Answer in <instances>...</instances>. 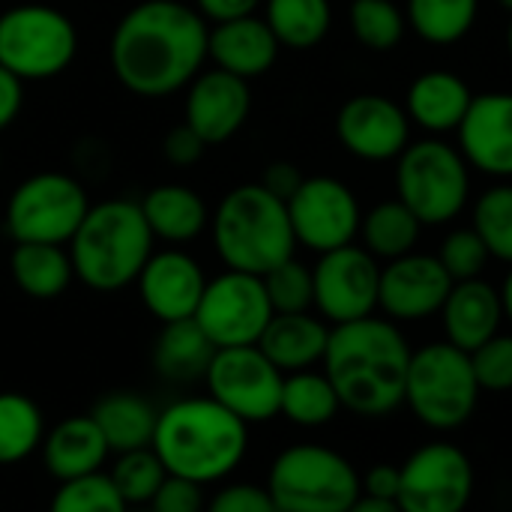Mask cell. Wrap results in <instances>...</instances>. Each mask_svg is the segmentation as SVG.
I'll return each mask as SVG.
<instances>
[{
  "label": "cell",
  "instance_id": "1",
  "mask_svg": "<svg viewBox=\"0 0 512 512\" xmlns=\"http://www.w3.org/2000/svg\"><path fill=\"white\" fill-rule=\"evenodd\" d=\"M210 27L180 0H144L114 27L108 60L114 78L135 96H171L201 72Z\"/></svg>",
  "mask_w": 512,
  "mask_h": 512
},
{
  "label": "cell",
  "instance_id": "2",
  "mask_svg": "<svg viewBox=\"0 0 512 512\" xmlns=\"http://www.w3.org/2000/svg\"><path fill=\"white\" fill-rule=\"evenodd\" d=\"M411 345L390 318H360L330 327L324 375L345 411L387 417L405 405Z\"/></svg>",
  "mask_w": 512,
  "mask_h": 512
},
{
  "label": "cell",
  "instance_id": "3",
  "mask_svg": "<svg viewBox=\"0 0 512 512\" xmlns=\"http://www.w3.org/2000/svg\"><path fill=\"white\" fill-rule=\"evenodd\" d=\"M153 453L168 474L198 486L231 477L249 450V426L210 396L168 405L156 417Z\"/></svg>",
  "mask_w": 512,
  "mask_h": 512
},
{
  "label": "cell",
  "instance_id": "4",
  "mask_svg": "<svg viewBox=\"0 0 512 512\" xmlns=\"http://www.w3.org/2000/svg\"><path fill=\"white\" fill-rule=\"evenodd\" d=\"M153 234L141 213V204L114 198L87 210L75 237L69 240V258L75 279L87 288L111 294L138 279L153 255Z\"/></svg>",
  "mask_w": 512,
  "mask_h": 512
},
{
  "label": "cell",
  "instance_id": "5",
  "mask_svg": "<svg viewBox=\"0 0 512 512\" xmlns=\"http://www.w3.org/2000/svg\"><path fill=\"white\" fill-rule=\"evenodd\" d=\"M213 243L228 270L264 276L276 264L294 258L297 237L288 204L261 183L231 189L213 216Z\"/></svg>",
  "mask_w": 512,
  "mask_h": 512
},
{
  "label": "cell",
  "instance_id": "6",
  "mask_svg": "<svg viewBox=\"0 0 512 512\" xmlns=\"http://www.w3.org/2000/svg\"><path fill=\"white\" fill-rule=\"evenodd\" d=\"M480 393L471 354L447 339L429 342L411 354L405 405L423 426L435 432H456L468 426L480 405Z\"/></svg>",
  "mask_w": 512,
  "mask_h": 512
},
{
  "label": "cell",
  "instance_id": "7",
  "mask_svg": "<svg viewBox=\"0 0 512 512\" xmlns=\"http://www.w3.org/2000/svg\"><path fill=\"white\" fill-rule=\"evenodd\" d=\"M267 492L279 512H348L363 495L357 468L321 444L282 450L270 465Z\"/></svg>",
  "mask_w": 512,
  "mask_h": 512
},
{
  "label": "cell",
  "instance_id": "8",
  "mask_svg": "<svg viewBox=\"0 0 512 512\" xmlns=\"http://www.w3.org/2000/svg\"><path fill=\"white\" fill-rule=\"evenodd\" d=\"M399 201L420 219V225L453 222L471 192L468 162L462 150L438 138L408 144L396 168Z\"/></svg>",
  "mask_w": 512,
  "mask_h": 512
},
{
  "label": "cell",
  "instance_id": "9",
  "mask_svg": "<svg viewBox=\"0 0 512 512\" xmlns=\"http://www.w3.org/2000/svg\"><path fill=\"white\" fill-rule=\"evenodd\" d=\"M78 54L72 18L45 3H21L0 12V66L21 81L60 75Z\"/></svg>",
  "mask_w": 512,
  "mask_h": 512
},
{
  "label": "cell",
  "instance_id": "10",
  "mask_svg": "<svg viewBox=\"0 0 512 512\" xmlns=\"http://www.w3.org/2000/svg\"><path fill=\"white\" fill-rule=\"evenodd\" d=\"M90 201L78 180L60 171H42L15 186L6 204V231L15 243H51L66 246Z\"/></svg>",
  "mask_w": 512,
  "mask_h": 512
},
{
  "label": "cell",
  "instance_id": "11",
  "mask_svg": "<svg viewBox=\"0 0 512 512\" xmlns=\"http://www.w3.org/2000/svg\"><path fill=\"white\" fill-rule=\"evenodd\" d=\"M399 510L402 512H465L474 501V462L447 441H432L414 450L402 465Z\"/></svg>",
  "mask_w": 512,
  "mask_h": 512
},
{
  "label": "cell",
  "instance_id": "12",
  "mask_svg": "<svg viewBox=\"0 0 512 512\" xmlns=\"http://www.w3.org/2000/svg\"><path fill=\"white\" fill-rule=\"evenodd\" d=\"M270 318L273 306L264 279L240 270H225L222 276L210 279L195 309L198 327L216 348L258 345Z\"/></svg>",
  "mask_w": 512,
  "mask_h": 512
},
{
  "label": "cell",
  "instance_id": "13",
  "mask_svg": "<svg viewBox=\"0 0 512 512\" xmlns=\"http://www.w3.org/2000/svg\"><path fill=\"white\" fill-rule=\"evenodd\" d=\"M204 384L210 399L252 426L279 414L285 375L264 357L258 345H243L219 348L204 375Z\"/></svg>",
  "mask_w": 512,
  "mask_h": 512
},
{
  "label": "cell",
  "instance_id": "14",
  "mask_svg": "<svg viewBox=\"0 0 512 512\" xmlns=\"http://www.w3.org/2000/svg\"><path fill=\"white\" fill-rule=\"evenodd\" d=\"M312 282L315 309L333 327L369 318L378 309L381 264L363 246L348 243L333 252H324L312 267Z\"/></svg>",
  "mask_w": 512,
  "mask_h": 512
},
{
  "label": "cell",
  "instance_id": "15",
  "mask_svg": "<svg viewBox=\"0 0 512 512\" xmlns=\"http://www.w3.org/2000/svg\"><path fill=\"white\" fill-rule=\"evenodd\" d=\"M288 219L300 246L324 255L360 234V201L336 177H306L288 198Z\"/></svg>",
  "mask_w": 512,
  "mask_h": 512
},
{
  "label": "cell",
  "instance_id": "16",
  "mask_svg": "<svg viewBox=\"0 0 512 512\" xmlns=\"http://www.w3.org/2000/svg\"><path fill=\"white\" fill-rule=\"evenodd\" d=\"M336 135L348 153L366 162H390L411 144V117L381 93H360L336 114Z\"/></svg>",
  "mask_w": 512,
  "mask_h": 512
},
{
  "label": "cell",
  "instance_id": "17",
  "mask_svg": "<svg viewBox=\"0 0 512 512\" xmlns=\"http://www.w3.org/2000/svg\"><path fill=\"white\" fill-rule=\"evenodd\" d=\"M450 288L453 279L438 255L408 252L381 267L378 309L390 321H426L444 309Z\"/></svg>",
  "mask_w": 512,
  "mask_h": 512
},
{
  "label": "cell",
  "instance_id": "18",
  "mask_svg": "<svg viewBox=\"0 0 512 512\" xmlns=\"http://www.w3.org/2000/svg\"><path fill=\"white\" fill-rule=\"evenodd\" d=\"M249 108H252L249 81L222 69H210V72H198L189 81L186 102H183V123L210 147L237 135L249 117Z\"/></svg>",
  "mask_w": 512,
  "mask_h": 512
},
{
  "label": "cell",
  "instance_id": "19",
  "mask_svg": "<svg viewBox=\"0 0 512 512\" xmlns=\"http://www.w3.org/2000/svg\"><path fill=\"white\" fill-rule=\"evenodd\" d=\"M135 285L147 312L162 324H171L195 318L207 279L192 255H186L183 249H165L147 258Z\"/></svg>",
  "mask_w": 512,
  "mask_h": 512
},
{
  "label": "cell",
  "instance_id": "20",
  "mask_svg": "<svg viewBox=\"0 0 512 512\" xmlns=\"http://www.w3.org/2000/svg\"><path fill=\"white\" fill-rule=\"evenodd\" d=\"M459 132L462 156L489 177H512V93L474 96Z\"/></svg>",
  "mask_w": 512,
  "mask_h": 512
},
{
  "label": "cell",
  "instance_id": "21",
  "mask_svg": "<svg viewBox=\"0 0 512 512\" xmlns=\"http://www.w3.org/2000/svg\"><path fill=\"white\" fill-rule=\"evenodd\" d=\"M444 321L447 342L462 348V351H477L483 342L501 333L504 318V303H501V288L489 285L483 276L468 279V282H453L444 309L438 312Z\"/></svg>",
  "mask_w": 512,
  "mask_h": 512
},
{
  "label": "cell",
  "instance_id": "22",
  "mask_svg": "<svg viewBox=\"0 0 512 512\" xmlns=\"http://www.w3.org/2000/svg\"><path fill=\"white\" fill-rule=\"evenodd\" d=\"M279 39L273 36L270 24L258 15H243L231 21H219L207 39V57L216 69L231 72L243 81L264 75L279 54Z\"/></svg>",
  "mask_w": 512,
  "mask_h": 512
},
{
  "label": "cell",
  "instance_id": "23",
  "mask_svg": "<svg viewBox=\"0 0 512 512\" xmlns=\"http://www.w3.org/2000/svg\"><path fill=\"white\" fill-rule=\"evenodd\" d=\"M327 342L330 327L324 324V318L312 312H288L270 318L267 330L258 339V348L282 375H291L324 363Z\"/></svg>",
  "mask_w": 512,
  "mask_h": 512
},
{
  "label": "cell",
  "instance_id": "24",
  "mask_svg": "<svg viewBox=\"0 0 512 512\" xmlns=\"http://www.w3.org/2000/svg\"><path fill=\"white\" fill-rule=\"evenodd\" d=\"M39 450H42V462H45L48 474L60 483L99 474V468L105 465V459L111 453L90 414L60 420L42 438Z\"/></svg>",
  "mask_w": 512,
  "mask_h": 512
},
{
  "label": "cell",
  "instance_id": "25",
  "mask_svg": "<svg viewBox=\"0 0 512 512\" xmlns=\"http://www.w3.org/2000/svg\"><path fill=\"white\" fill-rule=\"evenodd\" d=\"M474 102L468 81L447 69L423 72L408 87V117L426 132H456Z\"/></svg>",
  "mask_w": 512,
  "mask_h": 512
},
{
  "label": "cell",
  "instance_id": "26",
  "mask_svg": "<svg viewBox=\"0 0 512 512\" xmlns=\"http://www.w3.org/2000/svg\"><path fill=\"white\" fill-rule=\"evenodd\" d=\"M141 213L150 225L153 240H165L171 246L195 240L210 219L204 198L180 183H162L150 189L141 201Z\"/></svg>",
  "mask_w": 512,
  "mask_h": 512
},
{
  "label": "cell",
  "instance_id": "27",
  "mask_svg": "<svg viewBox=\"0 0 512 512\" xmlns=\"http://www.w3.org/2000/svg\"><path fill=\"white\" fill-rule=\"evenodd\" d=\"M216 351L219 348L207 339V333L198 327L195 318L171 321L162 327L153 345V366L165 381H174V384L204 381Z\"/></svg>",
  "mask_w": 512,
  "mask_h": 512
},
{
  "label": "cell",
  "instance_id": "28",
  "mask_svg": "<svg viewBox=\"0 0 512 512\" xmlns=\"http://www.w3.org/2000/svg\"><path fill=\"white\" fill-rule=\"evenodd\" d=\"M90 417L99 426L111 453H129V450L150 447L159 411L144 396L117 390V393L102 396L93 405Z\"/></svg>",
  "mask_w": 512,
  "mask_h": 512
},
{
  "label": "cell",
  "instance_id": "29",
  "mask_svg": "<svg viewBox=\"0 0 512 512\" xmlns=\"http://www.w3.org/2000/svg\"><path fill=\"white\" fill-rule=\"evenodd\" d=\"M9 273L15 288L33 300L60 297L75 276L69 252L51 243H15Z\"/></svg>",
  "mask_w": 512,
  "mask_h": 512
},
{
  "label": "cell",
  "instance_id": "30",
  "mask_svg": "<svg viewBox=\"0 0 512 512\" xmlns=\"http://www.w3.org/2000/svg\"><path fill=\"white\" fill-rule=\"evenodd\" d=\"M342 411V402L336 396V387L324 372H291L282 384V402L279 414L288 417L300 429H321L336 420Z\"/></svg>",
  "mask_w": 512,
  "mask_h": 512
},
{
  "label": "cell",
  "instance_id": "31",
  "mask_svg": "<svg viewBox=\"0 0 512 512\" xmlns=\"http://www.w3.org/2000/svg\"><path fill=\"white\" fill-rule=\"evenodd\" d=\"M420 228H423L420 219L399 198L381 201L360 222L363 249L369 255H375L378 261H396L408 252H414V246L420 240Z\"/></svg>",
  "mask_w": 512,
  "mask_h": 512
},
{
  "label": "cell",
  "instance_id": "32",
  "mask_svg": "<svg viewBox=\"0 0 512 512\" xmlns=\"http://www.w3.org/2000/svg\"><path fill=\"white\" fill-rule=\"evenodd\" d=\"M264 21L270 24L279 45L306 51L315 48L333 24L330 0H264Z\"/></svg>",
  "mask_w": 512,
  "mask_h": 512
},
{
  "label": "cell",
  "instance_id": "33",
  "mask_svg": "<svg viewBox=\"0 0 512 512\" xmlns=\"http://www.w3.org/2000/svg\"><path fill=\"white\" fill-rule=\"evenodd\" d=\"M477 12L480 0H408L405 18L420 39L432 45H453L471 33Z\"/></svg>",
  "mask_w": 512,
  "mask_h": 512
},
{
  "label": "cell",
  "instance_id": "34",
  "mask_svg": "<svg viewBox=\"0 0 512 512\" xmlns=\"http://www.w3.org/2000/svg\"><path fill=\"white\" fill-rule=\"evenodd\" d=\"M45 420L24 393H0V465H18L42 447Z\"/></svg>",
  "mask_w": 512,
  "mask_h": 512
},
{
  "label": "cell",
  "instance_id": "35",
  "mask_svg": "<svg viewBox=\"0 0 512 512\" xmlns=\"http://www.w3.org/2000/svg\"><path fill=\"white\" fill-rule=\"evenodd\" d=\"M108 477L126 504L141 507V504L153 501V495L165 483L168 471L159 462V456L153 453V447H141V450L117 453V462H114Z\"/></svg>",
  "mask_w": 512,
  "mask_h": 512
},
{
  "label": "cell",
  "instance_id": "36",
  "mask_svg": "<svg viewBox=\"0 0 512 512\" xmlns=\"http://www.w3.org/2000/svg\"><path fill=\"white\" fill-rule=\"evenodd\" d=\"M489 255L512 267V186L501 183L486 189L474 204V225Z\"/></svg>",
  "mask_w": 512,
  "mask_h": 512
},
{
  "label": "cell",
  "instance_id": "37",
  "mask_svg": "<svg viewBox=\"0 0 512 512\" xmlns=\"http://www.w3.org/2000/svg\"><path fill=\"white\" fill-rule=\"evenodd\" d=\"M408 27L405 12L393 0H354L351 30L369 51H390L402 42Z\"/></svg>",
  "mask_w": 512,
  "mask_h": 512
},
{
  "label": "cell",
  "instance_id": "38",
  "mask_svg": "<svg viewBox=\"0 0 512 512\" xmlns=\"http://www.w3.org/2000/svg\"><path fill=\"white\" fill-rule=\"evenodd\" d=\"M48 512H129L108 474H90L60 483Z\"/></svg>",
  "mask_w": 512,
  "mask_h": 512
},
{
  "label": "cell",
  "instance_id": "39",
  "mask_svg": "<svg viewBox=\"0 0 512 512\" xmlns=\"http://www.w3.org/2000/svg\"><path fill=\"white\" fill-rule=\"evenodd\" d=\"M273 315H288V312H309L315 306V282L312 270L300 264L297 258H288L276 264L270 273L261 276Z\"/></svg>",
  "mask_w": 512,
  "mask_h": 512
},
{
  "label": "cell",
  "instance_id": "40",
  "mask_svg": "<svg viewBox=\"0 0 512 512\" xmlns=\"http://www.w3.org/2000/svg\"><path fill=\"white\" fill-rule=\"evenodd\" d=\"M489 249L480 240V234L474 228H456L444 237L441 249H438V261L444 264V270L450 273L453 282H468V279H480L486 264H489Z\"/></svg>",
  "mask_w": 512,
  "mask_h": 512
},
{
  "label": "cell",
  "instance_id": "41",
  "mask_svg": "<svg viewBox=\"0 0 512 512\" xmlns=\"http://www.w3.org/2000/svg\"><path fill=\"white\" fill-rule=\"evenodd\" d=\"M474 375L480 390L489 393H510L512 390V336L498 333L489 342H483L477 351H471Z\"/></svg>",
  "mask_w": 512,
  "mask_h": 512
},
{
  "label": "cell",
  "instance_id": "42",
  "mask_svg": "<svg viewBox=\"0 0 512 512\" xmlns=\"http://www.w3.org/2000/svg\"><path fill=\"white\" fill-rule=\"evenodd\" d=\"M207 512H279L267 486L255 483H231L213 495Z\"/></svg>",
  "mask_w": 512,
  "mask_h": 512
},
{
  "label": "cell",
  "instance_id": "43",
  "mask_svg": "<svg viewBox=\"0 0 512 512\" xmlns=\"http://www.w3.org/2000/svg\"><path fill=\"white\" fill-rule=\"evenodd\" d=\"M201 489L204 486H198L192 480L168 474L165 483L159 486V492L150 501V512H201L204 510Z\"/></svg>",
  "mask_w": 512,
  "mask_h": 512
},
{
  "label": "cell",
  "instance_id": "44",
  "mask_svg": "<svg viewBox=\"0 0 512 512\" xmlns=\"http://www.w3.org/2000/svg\"><path fill=\"white\" fill-rule=\"evenodd\" d=\"M399 483H402V468L390 465V462H378L360 477V492L369 495V498L396 501L399 498Z\"/></svg>",
  "mask_w": 512,
  "mask_h": 512
},
{
  "label": "cell",
  "instance_id": "45",
  "mask_svg": "<svg viewBox=\"0 0 512 512\" xmlns=\"http://www.w3.org/2000/svg\"><path fill=\"white\" fill-rule=\"evenodd\" d=\"M204 141L183 123V126H174L168 135H165V141H162V153H165V159L168 162H174V165H192V162H198L201 159V153H204Z\"/></svg>",
  "mask_w": 512,
  "mask_h": 512
},
{
  "label": "cell",
  "instance_id": "46",
  "mask_svg": "<svg viewBox=\"0 0 512 512\" xmlns=\"http://www.w3.org/2000/svg\"><path fill=\"white\" fill-rule=\"evenodd\" d=\"M303 180H306V177L300 174L297 165H291V162H273V165H267V171H264V177H261V186L288 204V198L300 189Z\"/></svg>",
  "mask_w": 512,
  "mask_h": 512
},
{
  "label": "cell",
  "instance_id": "47",
  "mask_svg": "<svg viewBox=\"0 0 512 512\" xmlns=\"http://www.w3.org/2000/svg\"><path fill=\"white\" fill-rule=\"evenodd\" d=\"M264 0H195V9L201 12L204 21H231V18H243V15H255V9Z\"/></svg>",
  "mask_w": 512,
  "mask_h": 512
},
{
  "label": "cell",
  "instance_id": "48",
  "mask_svg": "<svg viewBox=\"0 0 512 512\" xmlns=\"http://www.w3.org/2000/svg\"><path fill=\"white\" fill-rule=\"evenodd\" d=\"M24 105V81L15 78L6 66H0V132L12 126Z\"/></svg>",
  "mask_w": 512,
  "mask_h": 512
},
{
  "label": "cell",
  "instance_id": "49",
  "mask_svg": "<svg viewBox=\"0 0 512 512\" xmlns=\"http://www.w3.org/2000/svg\"><path fill=\"white\" fill-rule=\"evenodd\" d=\"M348 512H402L396 501H381V498H369V495H360L351 510Z\"/></svg>",
  "mask_w": 512,
  "mask_h": 512
},
{
  "label": "cell",
  "instance_id": "50",
  "mask_svg": "<svg viewBox=\"0 0 512 512\" xmlns=\"http://www.w3.org/2000/svg\"><path fill=\"white\" fill-rule=\"evenodd\" d=\"M501 303H504V318L512 324V267L501 285Z\"/></svg>",
  "mask_w": 512,
  "mask_h": 512
},
{
  "label": "cell",
  "instance_id": "51",
  "mask_svg": "<svg viewBox=\"0 0 512 512\" xmlns=\"http://www.w3.org/2000/svg\"><path fill=\"white\" fill-rule=\"evenodd\" d=\"M507 48H510V57H512V24H510V30H507Z\"/></svg>",
  "mask_w": 512,
  "mask_h": 512
},
{
  "label": "cell",
  "instance_id": "52",
  "mask_svg": "<svg viewBox=\"0 0 512 512\" xmlns=\"http://www.w3.org/2000/svg\"><path fill=\"white\" fill-rule=\"evenodd\" d=\"M498 3H501L504 9H510V12H512V0H498Z\"/></svg>",
  "mask_w": 512,
  "mask_h": 512
},
{
  "label": "cell",
  "instance_id": "53",
  "mask_svg": "<svg viewBox=\"0 0 512 512\" xmlns=\"http://www.w3.org/2000/svg\"><path fill=\"white\" fill-rule=\"evenodd\" d=\"M129 512H150V510H129Z\"/></svg>",
  "mask_w": 512,
  "mask_h": 512
},
{
  "label": "cell",
  "instance_id": "54",
  "mask_svg": "<svg viewBox=\"0 0 512 512\" xmlns=\"http://www.w3.org/2000/svg\"><path fill=\"white\" fill-rule=\"evenodd\" d=\"M0 165H3V153H0Z\"/></svg>",
  "mask_w": 512,
  "mask_h": 512
}]
</instances>
